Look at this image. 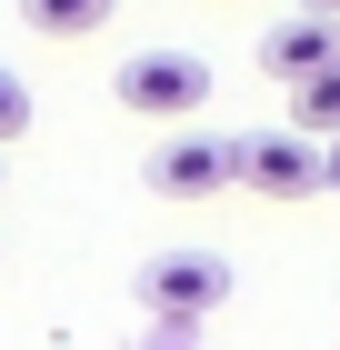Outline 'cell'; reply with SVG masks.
<instances>
[{
	"label": "cell",
	"instance_id": "9",
	"mask_svg": "<svg viewBox=\"0 0 340 350\" xmlns=\"http://www.w3.org/2000/svg\"><path fill=\"white\" fill-rule=\"evenodd\" d=\"M320 170H330V200H340V131L320 140Z\"/></svg>",
	"mask_w": 340,
	"mask_h": 350
},
{
	"label": "cell",
	"instance_id": "5",
	"mask_svg": "<svg viewBox=\"0 0 340 350\" xmlns=\"http://www.w3.org/2000/svg\"><path fill=\"white\" fill-rule=\"evenodd\" d=\"M320 60H340V21H320V10L261 30V70L270 81H300V70H320Z\"/></svg>",
	"mask_w": 340,
	"mask_h": 350
},
{
	"label": "cell",
	"instance_id": "6",
	"mask_svg": "<svg viewBox=\"0 0 340 350\" xmlns=\"http://www.w3.org/2000/svg\"><path fill=\"white\" fill-rule=\"evenodd\" d=\"M290 131H311V140L340 131V60H320V70L290 81Z\"/></svg>",
	"mask_w": 340,
	"mask_h": 350
},
{
	"label": "cell",
	"instance_id": "4",
	"mask_svg": "<svg viewBox=\"0 0 340 350\" xmlns=\"http://www.w3.org/2000/svg\"><path fill=\"white\" fill-rule=\"evenodd\" d=\"M240 190H250V200H320V190H330V170H320V140L311 131H250L240 140Z\"/></svg>",
	"mask_w": 340,
	"mask_h": 350
},
{
	"label": "cell",
	"instance_id": "10",
	"mask_svg": "<svg viewBox=\"0 0 340 350\" xmlns=\"http://www.w3.org/2000/svg\"><path fill=\"white\" fill-rule=\"evenodd\" d=\"M311 10H320V21H340V0H311Z\"/></svg>",
	"mask_w": 340,
	"mask_h": 350
},
{
	"label": "cell",
	"instance_id": "8",
	"mask_svg": "<svg viewBox=\"0 0 340 350\" xmlns=\"http://www.w3.org/2000/svg\"><path fill=\"white\" fill-rule=\"evenodd\" d=\"M21 131H30V81L0 60V140H21Z\"/></svg>",
	"mask_w": 340,
	"mask_h": 350
},
{
	"label": "cell",
	"instance_id": "3",
	"mask_svg": "<svg viewBox=\"0 0 340 350\" xmlns=\"http://www.w3.org/2000/svg\"><path fill=\"white\" fill-rule=\"evenodd\" d=\"M151 190H160V200H220V190H240V140L170 120L160 150H151Z\"/></svg>",
	"mask_w": 340,
	"mask_h": 350
},
{
	"label": "cell",
	"instance_id": "2",
	"mask_svg": "<svg viewBox=\"0 0 340 350\" xmlns=\"http://www.w3.org/2000/svg\"><path fill=\"white\" fill-rule=\"evenodd\" d=\"M140 300H151V321L190 330V321H210L231 300V260L220 250H151L140 260Z\"/></svg>",
	"mask_w": 340,
	"mask_h": 350
},
{
	"label": "cell",
	"instance_id": "1",
	"mask_svg": "<svg viewBox=\"0 0 340 350\" xmlns=\"http://www.w3.org/2000/svg\"><path fill=\"white\" fill-rule=\"evenodd\" d=\"M110 90H120V110H140V120L170 131V120H200L210 110V60H190V51H131Z\"/></svg>",
	"mask_w": 340,
	"mask_h": 350
},
{
	"label": "cell",
	"instance_id": "7",
	"mask_svg": "<svg viewBox=\"0 0 340 350\" xmlns=\"http://www.w3.org/2000/svg\"><path fill=\"white\" fill-rule=\"evenodd\" d=\"M110 10H120V0H21V21L51 30V40H101Z\"/></svg>",
	"mask_w": 340,
	"mask_h": 350
}]
</instances>
